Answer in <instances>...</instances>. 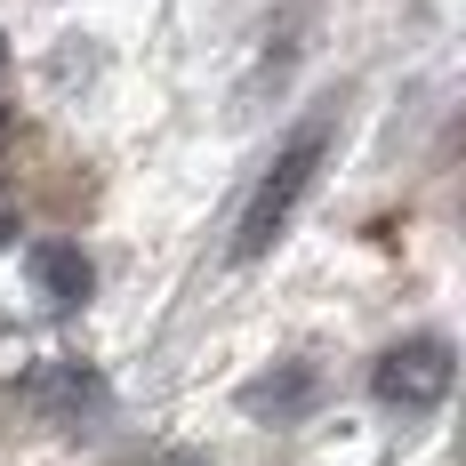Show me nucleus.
<instances>
[{
  "mask_svg": "<svg viewBox=\"0 0 466 466\" xmlns=\"http://www.w3.org/2000/svg\"><path fill=\"white\" fill-rule=\"evenodd\" d=\"M451 378H459V346L434 338V329H419V338H402V346L378 354L370 394L386 402V410H402V419H426V410L451 402Z\"/></svg>",
  "mask_w": 466,
  "mask_h": 466,
  "instance_id": "f03ea898",
  "label": "nucleus"
},
{
  "mask_svg": "<svg viewBox=\"0 0 466 466\" xmlns=\"http://www.w3.org/2000/svg\"><path fill=\"white\" fill-rule=\"evenodd\" d=\"M16 410L33 426H48V434H73L81 419L105 410V378L89 362H41V370L16 378Z\"/></svg>",
  "mask_w": 466,
  "mask_h": 466,
  "instance_id": "7ed1b4c3",
  "label": "nucleus"
},
{
  "mask_svg": "<svg viewBox=\"0 0 466 466\" xmlns=\"http://www.w3.org/2000/svg\"><path fill=\"white\" fill-rule=\"evenodd\" d=\"M314 394H322V370H314V362H281V370L241 386V410H249V419H306Z\"/></svg>",
  "mask_w": 466,
  "mask_h": 466,
  "instance_id": "20e7f679",
  "label": "nucleus"
},
{
  "mask_svg": "<svg viewBox=\"0 0 466 466\" xmlns=\"http://www.w3.org/2000/svg\"><path fill=\"white\" fill-rule=\"evenodd\" d=\"M8 241H16V218H8V209H0V249H8Z\"/></svg>",
  "mask_w": 466,
  "mask_h": 466,
  "instance_id": "423d86ee",
  "label": "nucleus"
},
{
  "mask_svg": "<svg viewBox=\"0 0 466 466\" xmlns=\"http://www.w3.org/2000/svg\"><path fill=\"white\" fill-rule=\"evenodd\" d=\"M0 145H8V113H0Z\"/></svg>",
  "mask_w": 466,
  "mask_h": 466,
  "instance_id": "6e6552de",
  "label": "nucleus"
},
{
  "mask_svg": "<svg viewBox=\"0 0 466 466\" xmlns=\"http://www.w3.org/2000/svg\"><path fill=\"white\" fill-rule=\"evenodd\" d=\"M322 153H329V121H306V129L274 153V169L258 177L249 209H241V226H233V258H266V249L281 241V226L298 218V201H306L314 177H322Z\"/></svg>",
  "mask_w": 466,
  "mask_h": 466,
  "instance_id": "f257e3e1",
  "label": "nucleus"
},
{
  "mask_svg": "<svg viewBox=\"0 0 466 466\" xmlns=\"http://www.w3.org/2000/svg\"><path fill=\"white\" fill-rule=\"evenodd\" d=\"M177 466H201V459H177Z\"/></svg>",
  "mask_w": 466,
  "mask_h": 466,
  "instance_id": "1a4fd4ad",
  "label": "nucleus"
},
{
  "mask_svg": "<svg viewBox=\"0 0 466 466\" xmlns=\"http://www.w3.org/2000/svg\"><path fill=\"white\" fill-rule=\"evenodd\" d=\"M33 281H41V298L48 306H89V289H96V266L73 249V241H33Z\"/></svg>",
  "mask_w": 466,
  "mask_h": 466,
  "instance_id": "39448f33",
  "label": "nucleus"
},
{
  "mask_svg": "<svg viewBox=\"0 0 466 466\" xmlns=\"http://www.w3.org/2000/svg\"><path fill=\"white\" fill-rule=\"evenodd\" d=\"M0 73H8V33H0Z\"/></svg>",
  "mask_w": 466,
  "mask_h": 466,
  "instance_id": "0eeeda50",
  "label": "nucleus"
}]
</instances>
